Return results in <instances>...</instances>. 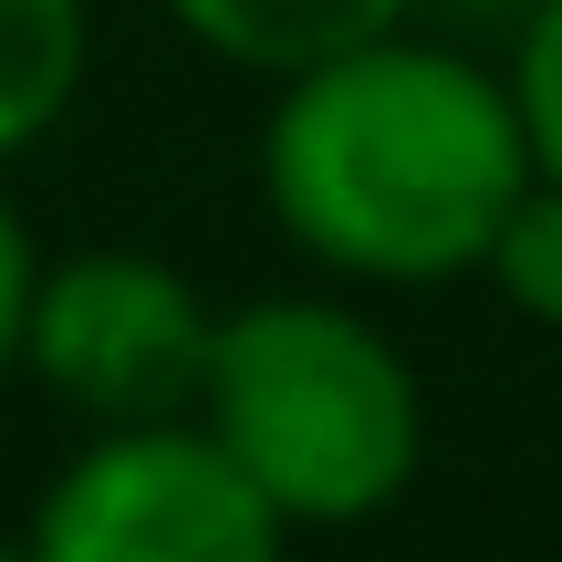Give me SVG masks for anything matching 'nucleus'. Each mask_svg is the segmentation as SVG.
Returning a JSON list of instances; mask_svg holds the SVG:
<instances>
[{
  "mask_svg": "<svg viewBox=\"0 0 562 562\" xmlns=\"http://www.w3.org/2000/svg\"><path fill=\"white\" fill-rule=\"evenodd\" d=\"M542 178L510 63L427 32H375L271 83L261 209L313 271L355 292L480 281L510 199Z\"/></svg>",
  "mask_w": 562,
  "mask_h": 562,
  "instance_id": "nucleus-1",
  "label": "nucleus"
},
{
  "mask_svg": "<svg viewBox=\"0 0 562 562\" xmlns=\"http://www.w3.org/2000/svg\"><path fill=\"white\" fill-rule=\"evenodd\" d=\"M199 417L281 531H364L427 480V385L406 344L344 292L229 302Z\"/></svg>",
  "mask_w": 562,
  "mask_h": 562,
  "instance_id": "nucleus-2",
  "label": "nucleus"
},
{
  "mask_svg": "<svg viewBox=\"0 0 562 562\" xmlns=\"http://www.w3.org/2000/svg\"><path fill=\"white\" fill-rule=\"evenodd\" d=\"M281 542V510L240 480L209 417L83 427L32 510V552L53 562H271Z\"/></svg>",
  "mask_w": 562,
  "mask_h": 562,
  "instance_id": "nucleus-3",
  "label": "nucleus"
},
{
  "mask_svg": "<svg viewBox=\"0 0 562 562\" xmlns=\"http://www.w3.org/2000/svg\"><path fill=\"white\" fill-rule=\"evenodd\" d=\"M220 302L157 250H74L42 261L32 323H21V375L83 427L125 417H199Z\"/></svg>",
  "mask_w": 562,
  "mask_h": 562,
  "instance_id": "nucleus-4",
  "label": "nucleus"
},
{
  "mask_svg": "<svg viewBox=\"0 0 562 562\" xmlns=\"http://www.w3.org/2000/svg\"><path fill=\"white\" fill-rule=\"evenodd\" d=\"M157 11L178 21L209 63H229V74H250V83H281V74H302V63H323V53H355V42L396 32L417 0H157Z\"/></svg>",
  "mask_w": 562,
  "mask_h": 562,
  "instance_id": "nucleus-5",
  "label": "nucleus"
},
{
  "mask_svg": "<svg viewBox=\"0 0 562 562\" xmlns=\"http://www.w3.org/2000/svg\"><path fill=\"white\" fill-rule=\"evenodd\" d=\"M94 74V0H0V167L53 146Z\"/></svg>",
  "mask_w": 562,
  "mask_h": 562,
  "instance_id": "nucleus-6",
  "label": "nucleus"
},
{
  "mask_svg": "<svg viewBox=\"0 0 562 562\" xmlns=\"http://www.w3.org/2000/svg\"><path fill=\"white\" fill-rule=\"evenodd\" d=\"M480 281L501 292V313L531 323V334H562V178H531L521 199H510Z\"/></svg>",
  "mask_w": 562,
  "mask_h": 562,
  "instance_id": "nucleus-7",
  "label": "nucleus"
},
{
  "mask_svg": "<svg viewBox=\"0 0 562 562\" xmlns=\"http://www.w3.org/2000/svg\"><path fill=\"white\" fill-rule=\"evenodd\" d=\"M510 94H521V125H531V167L562 178V0H531L521 42H510Z\"/></svg>",
  "mask_w": 562,
  "mask_h": 562,
  "instance_id": "nucleus-8",
  "label": "nucleus"
},
{
  "mask_svg": "<svg viewBox=\"0 0 562 562\" xmlns=\"http://www.w3.org/2000/svg\"><path fill=\"white\" fill-rule=\"evenodd\" d=\"M32 281H42V250H32V229H21L11 167H0V385L21 375V323H32Z\"/></svg>",
  "mask_w": 562,
  "mask_h": 562,
  "instance_id": "nucleus-9",
  "label": "nucleus"
}]
</instances>
